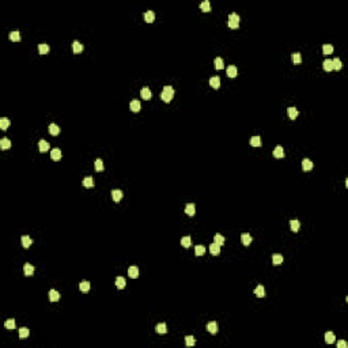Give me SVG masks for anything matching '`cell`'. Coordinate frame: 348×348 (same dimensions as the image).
Instances as JSON below:
<instances>
[{
    "mask_svg": "<svg viewBox=\"0 0 348 348\" xmlns=\"http://www.w3.org/2000/svg\"><path fill=\"white\" fill-rule=\"evenodd\" d=\"M207 330L210 333H212V335H215V333H218V324L215 322V321H211V322L207 324Z\"/></svg>",
    "mask_w": 348,
    "mask_h": 348,
    "instance_id": "cell-8",
    "label": "cell"
},
{
    "mask_svg": "<svg viewBox=\"0 0 348 348\" xmlns=\"http://www.w3.org/2000/svg\"><path fill=\"white\" fill-rule=\"evenodd\" d=\"M204 253H205V248H204L203 245H197L196 248H194V254L196 256H203Z\"/></svg>",
    "mask_w": 348,
    "mask_h": 348,
    "instance_id": "cell-42",
    "label": "cell"
},
{
    "mask_svg": "<svg viewBox=\"0 0 348 348\" xmlns=\"http://www.w3.org/2000/svg\"><path fill=\"white\" fill-rule=\"evenodd\" d=\"M49 133L53 136H57L58 133H60V126L56 125V124H50V125H49Z\"/></svg>",
    "mask_w": 348,
    "mask_h": 348,
    "instance_id": "cell-26",
    "label": "cell"
},
{
    "mask_svg": "<svg viewBox=\"0 0 348 348\" xmlns=\"http://www.w3.org/2000/svg\"><path fill=\"white\" fill-rule=\"evenodd\" d=\"M144 20L147 23H152L155 20V14H154V11H145L144 12Z\"/></svg>",
    "mask_w": 348,
    "mask_h": 348,
    "instance_id": "cell-11",
    "label": "cell"
},
{
    "mask_svg": "<svg viewBox=\"0 0 348 348\" xmlns=\"http://www.w3.org/2000/svg\"><path fill=\"white\" fill-rule=\"evenodd\" d=\"M4 326H6L7 329H15V319H7L6 324H4Z\"/></svg>",
    "mask_w": 348,
    "mask_h": 348,
    "instance_id": "cell-48",
    "label": "cell"
},
{
    "mask_svg": "<svg viewBox=\"0 0 348 348\" xmlns=\"http://www.w3.org/2000/svg\"><path fill=\"white\" fill-rule=\"evenodd\" d=\"M335 340H336V337H335V333L333 332H326L325 333V341L328 343V344H333Z\"/></svg>",
    "mask_w": 348,
    "mask_h": 348,
    "instance_id": "cell-31",
    "label": "cell"
},
{
    "mask_svg": "<svg viewBox=\"0 0 348 348\" xmlns=\"http://www.w3.org/2000/svg\"><path fill=\"white\" fill-rule=\"evenodd\" d=\"M194 343H196V340H194L193 336H186V337H185V344H186L188 347H192V345H194Z\"/></svg>",
    "mask_w": 348,
    "mask_h": 348,
    "instance_id": "cell-45",
    "label": "cell"
},
{
    "mask_svg": "<svg viewBox=\"0 0 348 348\" xmlns=\"http://www.w3.org/2000/svg\"><path fill=\"white\" fill-rule=\"evenodd\" d=\"M0 147H1V150H8L11 148V142L8 140L7 137H3L1 140H0Z\"/></svg>",
    "mask_w": 348,
    "mask_h": 348,
    "instance_id": "cell-27",
    "label": "cell"
},
{
    "mask_svg": "<svg viewBox=\"0 0 348 348\" xmlns=\"http://www.w3.org/2000/svg\"><path fill=\"white\" fill-rule=\"evenodd\" d=\"M250 145H253V147H260L261 145V137L260 136H253V137L250 139Z\"/></svg>",
    "mask_w": 348,
    "mask_h": 348,
    "instance_id": "cell-35",
    "label": "cell"
},
{
    "mask_svg": "<svg viewBox=\"0 0 348 348\" xmlns=\"http://www.w3.org/2000/svg\"><path fill=\"white\" fill-rule=\"evenodd\" d=\"M79 290H80L82 292H88V291H90V281L83 280L79 284Z\"/></svg>",
    "mask_w": 348,
    "mask_h": 348,
    "instance_id": "cell-23",
    "label": "cell"
},
{
    "mask_svg": "<svg viewBox=\"0 0 348 348\" xmlns=\"http://www.w3.org/2000/svg\"><path fill=\"white\" fill-rule=\"evenodd\" d=\"M174 94H175V91H174L173 87L171 86H164L163 91L161 93V98H162V101H164V102H170L171 98L174 97Z\"/></svg>",
    "mask_w": 348,
    "mask_h": 348,
    "instance_id": "cell-1",
    "label": "cell"
},
{
    "mask_svg": "<svg viewBox=\"0 0 348 348\" xmlns=\"http://www.w3.org/2000/svg\"><path fill=\"white\" fill-rule=\"evenodd\" d=\"M129 109L132 110V112H135V113H137L139 110L142 109V105H140V102L139 101H131V103H129Z\"/></svg>",
    "mask_w": 348,
    "mask_h": 348,
    "instance_id": "cell-10",
    "label": "cell"
},
{
    "mask_svg": "<svg viewBox=\"0 0 348 348\" xmlns=\"http://www.w3.org/2000/svg\"><path fill=\"white\" fill-rule=\"evenodd\" d=\"M213 239H215V242L218 243V245L222 246L223 243H224V237L220 235V234H215V237H213Z\"/></svg>",
    "mask_w": 348,
    "mask_h": 348,
    "instance_id": "cell-46",
    "label": "cell"
},
{
    "mask_svg": "<svg viewBox=\"0 0 348 348\" xmlns=\"http://www.w3.org/2000/svg\"><path fill=\"white\" fill-rule=\"evenodd\" d=\"M283 261H284L283 256L279 254V253H275V254L272 256V262H273V265H280Z\"/></svg>",
    "mask_w": 348,
    "mask_h": 348,
    "instance_id": "cell-20",
    "label": "cell"
},
{
    "mask_svg": "<svg viewBox=\"0 0 348 348\" xmlns=\"http://www.w3.org/2000/svg\"><path fill=\"white\" fill-rule=\"evenodd\" d=\"M38 148H39V151L41 152H46L49 150V143L42 139V140H39L38 142Z\"/></svg>",
    "mask_w": 348,
    "mask_h": 348,
    "instance_id": "cell-19",
    "label": "cell"
},
{
    "mask_svg": "<svg viewBox=\"0 0 348 348\" xmlns=\"http://www.w3.org/2000/svg\"><path fill=\"white\" fill-rule=\"evenodd\" d=\"M181 245L184 246V248H189L190 246V237L189 235L182 237V238H181Z\"/></svg>",
    "mask_w": 348,
    "mask_h": 348,
    "instance_id": "cell-44",
    "label": "cell"
},
{
    "mask_svg": "<svg viewBox=\"0 0 348 348\" xmlns=\"http://www.w3.org/2000/svg\"><path fill=\"white\" fill-rule=\"evenodd\" d=\"M213 64H215V68H216V69H223V67H224V64H223V58H222V57H216L215 60H213Z\"/></svg>",
    "mask_w": 348,
    "mask_h": 348,
    "instance_id": "cell-38",
    "label": "cell"
},
{
    "mask_svg": "<svg viewBox=\"0 0 348 348\" xmlns=\"http://www.w3.org/2000/svg\"><path fill=\"white\" fill-rule=\"evenodd\" d=\"M123 196H124L123 190H120V189H114V190L112 192V197H113V200H114L116 203H118L120 200L123 199Z\"/></svg>",
    "mask_w": 348,
    "mask_h": 348,
    "instance_id": "cell-6",
    "label": "cell"
},
{
    "mask_svg": "<svg viewBox=\"0 0 348 348\" xmlns=\"http://www.w3.org/2000/svg\"><path fill=\"white\" fill-rule=\"evenodd\" d=\"M194 212H196V207H194L193 203H189L185 205V213H186L188 216H193Z\"/></svg>",
    "mask_w": 348,
    "mask_h": 348,
    "instance_id": "cell-4",
    "label": "cell"
},
{
    "mask_svg": "<svg viewBox=\"0 0 348 348\" xmlns=\"http://www.w3.org/2000/svg\"><path fill=\"white\" fill-rule=\"evenodd\" d=\"M72 50H74V53H80L83 50V45L79 41H74L72 42Z\"/></svg>",
    "mask_w": 348,
    "mask_h": 348,
    "instance_id": "cell-25",
    "label": "cell"
},
{
    "mask_svg": "<svg viewBox=\"0 0 348 348\" xmlns=\"http://www.w3.org/2000/svg\"><path fill=\"white\" fill-rule=\"evenodd\" d=\"M155 330L158 333H161V335H164V333L167 332V328H166V324L164 322H161V324H158V325L155 326Z\"/></svg>",
    "mask_w": 348,
    "mask_h": 348,
    "instance_id": "cell-29",
    "label": "cell"
},
{
    "mask_svg": "<svg viewBox=\"0 0 348 348\" xmlns=\"http://www.w3.org/2000/svg\"><path fill=\"white\" fill-rule=\"evenodd\" d=\"M116 287L117 288H120V290H123L124 287H125V279H124L123 276H117L116 277Z\"/></svg>",
    "mask_w": 348,
    "mask_h": 348,
    "instance_id": "cell-28",
    "label": "cell"
},
{
    "mask_svg": "<svg viewBox=\"0 0 348 348\" xmlns=\"http://www.w3.org/2000/svg\"><path fill=\"white\" fill-rule=\"evenodd\" d=\"M302 169L305 171H310L313 169V162L310 161V159H307V158L303 159V161H302Z\"/></svg>",
    "mask_w": 348,
    "mask_h": 348,
    "instance_id": "cell-18",
    "label": "cell"
},
{
    "mask_svg": "<svg viewBox=\"0 0 348 348\" xmlns=\"http://www.w3.org/2000/svg\"><path fill=\"white\" fill-rule=\"evenodd\" d=\"M337 348H347V343H345L344 340H340V341H337Z\"/></svg>",
    "mask_w": 348,
    "mask_h": 348,
    "instance_id": "cell-49",
    "label": "cell"
},
{
    "mask_svg": "<svg viewBox=\"0 0 348 348\" xmlns=\"http://www.w3.org/2000/svg\"><path fill=\"white\" fill-rule=\"evenodd\" d=\"M291 60H292L294 64H299V63L302 61V56H300V53L295 52V53H292V55H291Z\"/></svg>",
    "mask_w": 348,
    "mask_h": 348,
    "instance_id": "cell-34",
    "label": "cell"
},
{
    "mask_svg": "<svg viewBox=\"0 0 348 348\" xmlns=\"http://www.w3.org/2000/svg\"><path fill=\"white\" fill-rule=\"evenodd\" d=\"M226 74H227L229 77H235L237 74H238V69H237L235 65H230V67L226 69Z\"/></svg>",
    "mask_w": 348,
    "mask_h": 348,
    "instance_id": "cell-9",
    "label": "cell"
},
{
    "mask_svg": "<svg viewBox=\"0 0 348 348\" xmlns=\"http://www.w3.org/2000/svg\"><path fill=\"white\" fill-rule=\"evenodd\" d=\"M290 227H291V230H292L294 232L299 231V229H300V223H299V220L292 219V220L290 222Z\"/></svg>",
    "mask_w": 348,
    "mask_h": 348,
    "instance_id": "cell-30",
    "label": "cell"
},
{
    "mask_svg": "<svg viewBox=\"0 0 348 348\" xmlns=\"http://www.w3.org/2000/svg\"><path fill=\"white\" fill-rule=\"evenodd\" d=\"M140 95H142V98H143V99L148 101L150 98H151L152 93H151V90H150L148 87H143V88H142V91H140Z\"/></svg>",
    "mask_w": 348,
    "mask_h": 348,
    "instance_id": "cell-5",
    "label": "cell"
},
{
    "mask_svg": "<svg viewBox=\"0 0 348 348\" xmlns=\"http://www.w3.org/2000/svg\"><path fill=\"white\" fill-rule=\"evenodd\" d=\"M241 241H242V243L245 246H249L251 243V241H253V238H251V235L249 234V232H243L241 235Z\"/></svg>",
    "mask_w": 348,
    "mask_h": 348,
    "instance_id": "cell-2",
    "label": "cell"
},
{
    "mask_svg": "<svg viewBox=\"0 0 348 348\" xmlns=\"http://www.w3.org/2000/svg\"><path fill=\"white\" fill-rule=\"evenodd\" d=\"M287 114H288V117H290V120H295L298 117V114H299V112H298L297 107H288L287 109Z\"/></svg>",
    "mask_w": 348,
    "mask_h": 348,
    "instance_id": "cell-7",
    "label": "cell"
},
{
    "mask_svg": "<svg viewBox=\"0 0 348 348\" xmlns=\"http://www.w3.org/2000/svg\"><path fill=\"white\" fill-rule=\"evenodd\" d=\"M284 148L281 147V145H276L273 150V156L275 158H284Z\"/></svg>",
    "mask_w": 348,
    "mask_h": 348,
    "instance_id": "cell-3",
    "label": "cell"
},
{
    "mask_svg": "<svg viewBox=\"0 0 348 348\" xmlns=\"http://www.w3.org/2000/svg\"><path fill=\"white\" fill-rule=\"evenodd\" d=\"M38 52H39V55H46L49 52V45L48 44H39L38 45Z\"/></svg>",
    "mask_w": 348,
    "mask_h": 348,
    "instance_id": "cell-32",
    "label": "cell"
},
{
    "mask_svg": "<svg viewBox=\"0 0 348 348\" xmlns=\"http://www.w3.org/2000/svg\"><path fill=\"white\" fill-rule=\"evenodd\" d=\"M200 8H201V11H204V12H210L211 11V4L208 0H205V1H203V3L200 4Z\"/></svg>",
    "mask_w": 348,
    "mask_h": 348,
    "instance_id": "cell-36",
    "label": "cell"
},
{
    "mask_svg": "<svg viewBox=\"0 0 348 348\" xmlns=\"http://www.w3.org/2000/svg\"><path fill=\"white\" fill-rule=\"evenodd\" d=\"M50 158L53 159V161H60V159H61V151H60V148H53L52 150Z\"/></svg>",
    "mask_w": 348,
    "mask_h": 348,
    "instance_id": "cell-14",
    "label": "cell"
},
{
    "mask_svg": "<svg viewBox=\"0 0 348 348\" xmlns=\"http://www.w3.org/2000/svg\"><path fill=\"white\" fill-rule=\"evenodd\" d=\"M254 294H256V297L257 298H264L265 297V288L261 286V284H258V286L254 288Z\"/></svg>",
    "mask_w": 348,
    "mask_h": 348,
    "instance_id": "cell-13",
    "label": "cell"
},
{
    "mask_svg": "<svg viewBox=\"0 0 348 348\" xmlns=\"http://www.w3.org/2000/svg\"><path fill=\"white\" fill-rule=\"evenodd\" d=\"M322 52H324V55H325V56H326V55H330V53L333 52V46H332V45H328V44H326V45H324V46H322Z\"/></svg>",
    "mask_w": 348,
    "mask_h": 348,
    "instance_id": "cell-47",
    "label": "cell"
},
{
    "mask_svg": "<svg viewBox=\"0 0 348 348\" xmlns=\"http://www.w3.org/2000/svg\"><path fill=\"white\" fill-rule=\"evenodd\" d=\"M210 251H211V254H213V256H218L220 253V245H218L216 242H213V243H211L210 245Z\"/></svg>",
    "mask_w": 348,
    "mask_h": 348,
    "instance_id": "cell-16",
    "label": "cell"
},
{
    "mask_svg": "<svg viewBox=\"0 0 348 348\" xmlns=\"http://www.w3.org/2000/svg\"><path fill=\"white\" fill-rule=\"evenodd\" d=\"M128 275L129 277H132V279H136V277L139 276V268L135 267V265H132V267L128 268Z\"/></svg>",
    "mask_w": 348,
    "mask_h": 348,
    "instance_id": "cell-12",
    "label": "cell"
},
{
    "mask_svg": "<svg viewBox=\"0 0 348 348\" xmlns=\"http://www.w3.org/2000/svg\"><path fill=\"white\" fill-rule=\"evenodd\" d=\"M30 335V330L27 328H20L19 329V337L20 338H27Z\"/></svg>",
    "mask_w": 348,
    "mask_h": 348,
    "instance_id": "cell-41",
    "label": "cell"
},
{
    "mask_svg": "<svg viewBox=\"0 0 348 348\" xmlns=\"http://www.w3.org/2000/svg\"><path fill=\"white\" fill-rule=\"evenodd\" d=\"M23 272H25V275L26 276H31L33 273H34V265H31V264H25V267H23Z\"/></svg>",
    "mask_w": 348,
    "mask_h": 348,
    "instance_id": "cell-17",
    "label": "cell"
},
{
    "mask_svg": "<svg viewBox=\"0 0 348 348\" xmlns=\"http://www.w3.org/2000/svg\"><path fill=\"white\" fill-rule=\"evenodd\" d=\"M20 242H22V246H23V248L27 249V248H30V245L33 243V239L30 238L29 235H23L22 238H20Z\"/></svg>",
    "mask_w": 348,
    "mask_h": 348,
    "instance_id": "cell-15",
    "label": "cell"
},
{
    "mask_svg": "<svg viewBox=\"0 0 348 348\" xmlns=\"http://www.w3.org/2000/svg\"><path fill=\"white\" fill-rule=\"evenodd\" d=\"M8 126H10V120L6 118V117H1V118H0V128L3 129V131H6Z\"/></svg>",
    "mask_w": 348,
    "mask_h": 348,
    "instance_id": "cell-33",
    "label": "cell"
},
{
    "mask_svg": "<svg viewBox=\"0 0 348 348\" xmlns=\"http://www.w3.org/2000/svg\"><path fill=\"white\" fill-rule=\"evenodd\" d=\"M49 299H50V302H57V300L60 299V294H58V291H56V290L49 291Z\"/></svg>",
    "mask_w": 348,
    "mask_h": 348,
    "instance_id": "cell-21",
    "label": "cell"
},
{
    "mask_svg": "<svg viewBox=\"0 0 348 348\" xmlns=\"http://www.w3.org/2000/svg\"><path fill=\"white\" fill-rule=\"evenodd\" d=\"M332 63H333V69H341V67H343V64H341V60L338 57H336V58H333L332 60Z\"/></svg>",
    "mask_w": 348,
    "mask_h": 348,
    "instance_id": "cell-40",
    "label": "cell"
},
{
    "mask_svg": "<svg viewBox=\"0 0 348 348\" xmlns=\"http://www.w3.org/2000/svg\"><path fill=\"white\" fill-rule=\"evenodd\" d=\"M8 38H10L11 41H14V42H18V41L20 39V34H19V31H12V33H10Z\"/></svg>",
    "mask_w": 348,
    "mask_h": 348,
    "instance_id": "cell-39",
    "label": "cell"
},
{
    "mask_svg": "<svg viewBox=\"0 0 348 348\" xmlns=\"http://www.w3.org/2000/svg\"><path fill=\"white\" fill-rule=\"evenodd\" d=\"M94 167H95V171H102L103 170V162L102 159H97L94 162Z\"/></svg>",
    "mask_w": 348,
    "mask_h": 348,
    "instance_id": "cell-43",
    "label": "cell"
},
{
    "mask_svg": "<svg viewBox=\"0 0 348 348\" xmlns=\"http://www.w3.org/2000/svg\"><path fill=\"white\" fill-rule=\"evenodd\" d=\"M210 84H211V87L212 88H219L220 87V79H219V76H212L210 79Z\"/></svg>",
    "mask_w": 348,
    "mask_h": 348,
    "instance_id": "cell-22",
    "label": "cell"
},
{
    "mask_svg": "<svg viewBox=\"0 0 348 348\" xmlns=\"http://www.w3.org/2000/svg\"><path fill=\"white\" fill-rule=\"evenodd\" d=\"M83 186L84 188H93L94 186V180L93 177H86L83 180Z\"/></svg>",
    "mask_w": 348,
    "mask_h": 348,
    "instance_id": "cell-37",
    "label": "cell"
},
{
    "mask_svg": "<svg viewBox=\"0 0 348 348\" xmlns=\"http://www.w3.org/2000/svg\"><path fill=\"white\" fill-rule=\"evenodd\" d=\"M322 67H324V69H325L326 72L332 71V69H333V63H332V60H330V58H326V60H324Z\"/></svg>",
    "mask_w": 348,
    "mask_h": 348,
    "instance_id": "cell-24",
    "label": "cell"
}]
</instances>
